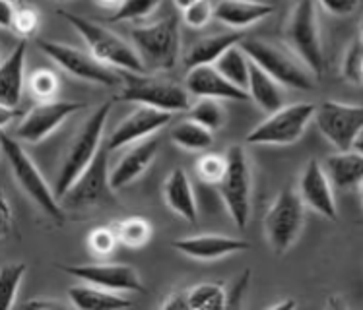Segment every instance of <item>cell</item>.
<instances>
[{
	"label": "cell",
	"instance_id": "cell-1",
	"mask_svg": "<svg viewBox=\"0 0 363 310\" xmlns=\"http://www.w3.org/2000/svg\"><path fill=\"white\" fill-rule=\"evenodd\" d=\"M109 109H111L109 101H105L97 109H94V113L84 120L82 128L70 142L67 154L60 161L55 186H52L55 196L59 198V202L65 198V194L72 188L76 180L88 171L97 154L101 151V138H104L105 125L109 118Z\"/></svg>",
	"mask_w": 363,
	"mask_h": 310
},
{
	"label": "cell",
	"instance_id": "cell-2",
	"mask_svg": "<svg viewBox=\"0 0 363 310\" xmlns=\"http://www.w3.org/2000/svg\"><path fill=\"white\" fill-rule=\"evenodd\" d=\"M59 14L78 31V35L84 39V43L88 45L89 54L99 60L101 64L119 68L125 74H146V67L142 64L138 52L134 51L133 45L126 43L125 39L119 38L117 33H113L107 28L91 22L84 16L72 14L68 10H60Z\"/></svg>",
	"mask_w": 363,
	"mask_h": 310
},
{
	"label": "cell",
	"instance_id": "cell-3",
	"mask_svg": "<svg viewBox=\"0 0 363 310\" xmlns=\"http://www.w3.org/2000/svg\"><path fill=\"white\" fill-rule=\"evenodd\" d=\"M0 144H2L4 159L10 165V171H12V177L18 183V186L26 193V196L43 214H47L52 219H57V222H62L65 219L62 204L55 196V190L47 185V180L41 175V171L38 169V165L33 163V159L28 155V151L23 149L22 144L16 140V138H12L6 130H2V140H0Z\"/></svg>",
	"mask_w": 363,
	"mask_h": 310
},
{
	"label": "cell",
	"instance_id": "cell-4",
	"mask_svg": "<svg viewBox=\"0 0 363 310\" xmlns=\"http://www.w3.org/2000/svg\"><path fill=\"white\" fill-rule=\"evenodd\" d=\"M317 10H319V4L309 2V0L297 2L296 6L291 8L288 23H286V45L289 51L309 68V72L315 78H320L325 72L326 60Z\"/></svg>",
	"mask_w": 363,
	"mask_h": 310
},
{
	"label": "cell",
	"instance_id": "cell-5",
	"mask_svg": "<svg viewBox=\"0 0 363 310\" xmlns=\"http://www.w3.org/2000/svg\"><path fill=\"white\" fill-rule=\"evenodd\" d=\"M133 47L138 52L146 72H169L181 52V33L177 18H163L156 23L133 30Z\"/></svg>",
	"mask_w": 363,
	"mask_h": 310
},
{
	"label": "cell",
	"instance_id": "cell-6",
	"mask_svg": "<svg viewBox=\"0 0 363 310\" xmlns=\"http://www.w3.org/2000/svg\"><path fill=\"white\" fill-rule=\"evenodd\" d=\"M241 49L249 54L252 64L264 70L282 88L309 91L315 86L309 68L305 67L288 47H278L276 43L262 41V39H245Z\"/></svg>",
	"mask_w": 363,
	"mask_h": 310
},
{
	"label": "cell",
	"instance_id": "cell-7",
	"mask_svg": "<svg viewBox=\"0 0 363 310\" xmlns=\"http://www.w3.org/2000/svg\"><path fill=\"white\" fill-rule=\"evenodd\" d=\"M121 99L126 103H136L138 107H150L169 115L189 111L194 103L193 96L186 91L185 86L162 78L136 74H125Z\"/></svg>",
	"mask_w": 363,
	"mask_h": 310
},
{
	"label": "cell",
	"instance_id": "cell-8",
	"mask_svg": "<svg viewBox=\"0 0 363 310\" xmlns=\"http://www.w3.org/2000/svg\"><path fill=\"white\" fill-rule=\"evenodd\" d=\"M225 159H228V169L218 185V193L230 214L231 222L235 223L239 229H245L251 219V163L243 146H231L225 154Z\"/></svg>",
	"mask_w": 363,
	"mask_h": 310
},
{
	"label": "cell",
	"instance_id": "cell-9",
	"mask_svg": "<svg viewBox=\"0 0 363 310\" xmlns=\"http://www.w3.org/2000/svg\"><path fill=\"white\" fill-rule=\"evenodd\" d=\"M305 204L294 188H284L268 207L262 229L274 254L282 256L294 246L305 225Z\"/></svg>",
	"mask_w": 363,
	"mask_h": 310
},
{
	"label": "cell",
	"instance_id": "cell-10",
	"mask_svg": "<svg viewBox=\"0 0 363 310\" xmlns=\"http://www.w3.org/2000/svg\"><path fill=\"white\" fill-rule=\"evenodd\" d=\"M317 105L299 101L284 105L280 111L268 115L260 125L247 134L245 140L252 146H289L296 144L315 120Z\"/></svg>",
	"mask_w": 363,
	"mask_h": 310
},
{
	"label": "cell",
	"instance_id": "cell-11",
	"mask_svg": "<svg viewBox=\"0 0 363 310\" xmlns=\"http://www.w3.org/2000/svg\"><path fill=\"white\" fill-rule=\"evenodd\" d=\"M315 125L338 151H354L363 136V105L326 99L317 105Z\"/></svg>",
	"mask_w": 363,
	"mask_h": 310
},
{
	"label": "cell",
	"instance_id": "cell-12",
	"mask_svg": "<svg viewBox=\"0 0 363 310\" xmlns=\"http://www.w3.org/2000/svg\"><path fill=\"white\" fill-rule=\"evenodd\" d=\"M38 45L41 52H45L57 67L62 68L72 78L97 84L104 88H113L125 81V72H117L115 68L105 67L89 52L80 51L70 45L57 43V41H45V39H39Z\"/></svg>",
	"mask_w": 363,
	"mask_h": 310
},
{
	"label": "cell",
	"instance_id": "cell-13",
	"mask_svg": "<svg viewBox=\"0 0 363 310\" xmlns=\"http://www.w3.org/2000/svg\"><path fill=\"white\" fill-rule=\"evenodd\" d=\"M111 169H109V149L101 148L88 171L76 180L72 188L60 200L62 206L68 207H91L105 204L113 198Z\"/></svg>",
	"mask_w": 363,
	"mask_h": 310
},
{
	"label": "cell",
	"instance_id": "cell-14",
	"mask_svg": "<svg viewBox=\"0 0 363 310\" xmlns=\"http://www.w3.org/2000/svg\"><path fill=\"white\" fill-rule=\"evenodd\" d=\"M84 107H86V103H76V101L38 103L18 120V125L14 128V138L18 142L39 144L47 136H51L65 120H68L74 113H78Z\"/></svg>",
	"mask_w": 363,
	"mask_h": 310
},
{
	"label": "cell",
	"instance_id": "cell-15",
	"mask_svg": "<svg viewBox=\"0 0 363 310\" xmlns=\"http://www.w3.org/2000/svg\"><path fill=\"white\" fill-rule=\"evenodd\" d=\"M60 270L80 280L82 283H88V285L105 289L111 293H119V295L146 291L140 273L126 264H80V266L72 264V266H60Z\"/></svg>",
	"mask_w": 363,
	"mask_h": 310
},
{
	"label": "cell",
	"instance_id": "cell-16",
	"mask_svg": "<svg viewBox=\"0 0 363 310\" xmlns=\"http://www.w3.org/2000/svg\"><path fill=\"white\" fill-rule=\"evenodd\" d=\"M173 115L169 113L157 111V109H150V107H136L130 115H126L119 125L115 126V130L107 140V149L109 151H117L121 148H130L134 144L142 140L152 138L157 130H162L163 126L171 122Z\"/></svg>",
	"mask_w": 363,
	"mask_h": 310
},
{
	"label": "cell",
	"instance_id": "cell-17",
	"mask_svg": "<svg viewBox=\"0 0 363 310\" xmlns=\"http://www.w3.org/2000/svg\"><path fill=\"white\" fill-rule=\"evenodd\" d=\"M297 194L303 200L305 207L313 209L315 214L323 215L326 219L334 222L338 217V207L334 198V186L326 175L325 167L320 161L311 159L305 165L303 173L299 177Z\"/></svg>",
	"mask_w": 363,
	"mask_h": 310
},
{
	"label": "cell",
	"instance_id": "cell-18",
	"mask_svg": "<svg viewBox=\"0 0 363 310\" xmlns=\"http://www.w3.org/2000/svg\"><path fill=\"white\" fill-rule=\"evenodd\" d=\"M249 246L251 244L243 239L225 235H194L173 241L175 251L185 254L186 258L199 260V262H216V260L247 251Z\"/></svg>",
	"mask_w": 363,
	"mask_h": 310
},
{
	"label": "cell",
	"instance_id": "cell-19",
	"mask_svg": "<svg viewBox=\"0 0 363 310\" xmlns=\"http://www.w3.org/2000/svg\"><path fill=\"white\" fill-rule=\"evenodd\" d=\"M185 88L194 99H216V101H247L249 93L235 88L223 78L216 67H199L186 70Z\"/></svg>",
	"mask_w": 363,
	"mask_h": 310
},
{
	"label": "cell",
	"instance_id": "cell-20",
	"mask_svg": "<svg viewBox=\"0 0 363 310\" xmlns=\"http://www.w3.org/2000/svg\"><path fill=\"white\" fill-rule=\"evenodd\" d=\"M160 148H162V140L157 136H152L148 140L138 142L126 149L111 169L113 190H121L125 186L133 185L134 180H138L156 159Z\"/></svg>",
	"mask_w": 363,
	"mask_h": 310
},
{
	"label": "cell",
	"instance_id": "cell-21",
	"mask_svg": "<svg viewBox=\"0 0 363 310\" xmlns=\"http://www.w3.org/2000/svg\"><path fill=\"white\" fill-rule=\"evenodd\" d=\"M26 54L28 39H22L0 67V107L14 111L22 101L26 86Z\"/></svg>",
	"mask_w": 363,
	"mask_h": 310
},
{
	"label": "cell",
	"instance_id": "cell-22",
	"mask_svg": "<svg viewBox=\"0 0 363 310\" xmlns=\"http://www.w3.org/2000/svg\"><path fill=\"white\" fill-rule=\"evenodd\" d=\"M245 39L247 38L243 31H225V33H214V35H206L194 41L185 54L186 70L199 67H214L216 62L222 59V54L243 43Z\"/></svg>",
	"mask_w": 363,
	"mask_h": 310
},
{
	"label": "cell",
	"instance_id": "cell-23",
	"mask_svg": "<svg viewBox=\"0 0 363 310\" xmlns=\"http://www.w3.org/2000/svg\"><path fill=\"white\" fill-rule=\"evenodd\" d=\"M163 198L171 212H175L185 222L196 223L199 219V204L194 196L191 178L183 169H173L163 183Z\"/></svg>",
	"mask_w": 363,
	"mask_h": 310
},
{
	"label": "cell",
	"instance_id": "cell-24",
	"mask_svg": "<svg viewBox=\"0 0 363 310\" xmlns=\"http://www.w3.org/2000/svg\"><path fill=\"white\" fill-rule=\"evenodd\" d=\"M272 12H274V4L223 0L220 4H216L214 18L223 25L231 28V31H241L268 18Z\"/></svg>",
	"mask_w": 363,
	"mask_h": 310
},
{
	"label": "cell",
	"instance_id": "cell-25",
	"mask_svg": "<svg viewBox=\"0 0 363 310\" xmlns=\"http://www.w3.org/2000/svg\"><path fill=\"white\" fill-rule=\"evenodd\" d=\"M68 299L76 310H126L133 306V301L125 295L94 287L88 283H76L68 287Z\"/></svg>",
	"mask_w": 363,
	"mask_h": 310
},
{
	"label": "cell",
	"instance_id": "cell-26",
	"mask_svg": "<svg viewBox=\"0 0 363 310\" xmlns=\"http://www.w3.org/2000/svg\"><path fill=\"white\" fill-rule=\"evenodd\" d=\"M325 171L330 183L340 190H352L363 185V154L362 151H338L325 163Z\"/></svg>",
	"mask_w": 363,
	"mask_h": 310
},
{
	"label": "cell",
	"instance_id": "cell-27",
	"mask_svg": "<svg viewBox=\"0 0 363 310\" xmlns=\"http://www.w3.org/2000/svg\"><path fill=\"white\" fill-rule=\"evenodd\" d=\"M247 93H249V99H252V103L257 105L260 111L268 113V115L280 111L284 107L282 86L276 80H272L264 70H260L257 64L251 67V78H249Z\"/></svg>",
	"mask_w": 363,
	"mask_h": 310
},
{
	"label": "cell",
	"instance_id": "cell-28",
	"mask_svg": "<svg viewBox=\"0 0 363 310\" xmlns=\"http://www.w3.org/2000/svg\"><path fill=\"white\" fill-rule=\"evenodd\" d=\"M189 310H228L230 309V295L225 293L222 283L204 281L185 291Z\"/></svg>",
	"mask_w": 363,
	"mask_h": 310
},
{
	"label": "cell",
	"instance_id": "cell-29",
	"mask_svg": "<svg viewBox=\"0 0 363 310\" xmlns=\"http://www.w3.org/2000/svg\"><path fill=\"white\" fill-rule=\"evenodd\" d=\"M214 67L235 88L247 91V88H249V78H251L252 62L249 59V54L241 49V45L233 47L225 54H222V59L218 60Z\"/></svg>",
	"mask_w": 363,
	"mask_h": 310
},
{
	"label": "cell",
	"instance_id": "cell-30",
	"mask_svg": "<svg viewBox=\"0 0 363 310\" xmlns=\"http://www.w3.org/2000/svg\"><path fill=\"white\" fill-rule=\"evenodd\" d=\"M171 140L175 146L186 149V151H206L214 144V132H210L208 128L186 118L173 126Z\"/></svg>",
	"mask_w": 363,
	"mask_h": 310
},
{
	"label": "cell",
	"instance_id": "cell-31",
	"mask_svg": "<svg viewBox=\"0 0 363 310\" xmlns=\"http://www.w3.org/2000/svg\"><path fill=\"white\" fill-rule=\"evenodd\" d=\"M186 118L208 128L210 132H216V130H220L225 125V109H223L222 101L196 99L191 105V109L186 111Z\"/></svg>",
	"mask_w": 363,
	"mask_h": 310
},
{
	"label": "cell",
	"instance_id": "cell-32",
	"mask_svg": "<svg viewBox=\"0 0 363 310\" xmlns=\"http://www.w3.org/2000/svg\"><path fill=\"white\" fill-rule=\"evenodd\" d=\"M115 231H117L119 243L126 248H133V251L146 246L152 239V225L144 217H136V215L121 222L115 227Z\"/></svg>",
	"mask_w": 363,
	"mask_h": 310
},
{
	"label": "cell",
	"instance_id": "cell-33",
	"mask_svg": "<svg viewBox=\"0 0 363 310\" xmlns=\"http://www.w3.org/2000/svg\"><path fill=\"white\" fill-rule=\"evenodd\" d=\"M28 273V266L23 262H8L0 270V283H2V310H12L16 306L18 291Z\"/></svg>",
	"mask_w": 363,
	"mask_h": 310
},
{
	"label": "cell",
	"instance_id": "cell-34",
	"mask_svg": "<svg viewBox=\"0 0 363 310\" xmlns=\"http://www.w3.org/2000/svg\"><path fill=\"white\" fill-rule=\"evenodd\" d=\"M160 8V2L154 0H126V2H117L115 8L107 14L109 22H130V20H142L148 18L152 12Z\"/></svg>",
	"mask_w": 363,
	"mask_h": 310
},
{
	"label": "cell",
	"instance_id": "cell-35",
	"mask_svg": "<svg viewBox=\"0 0 363 310\" xmlns=\"http://www.w3.org/2000/svg\"><path fill=\"white\" fill-rule=\"evenodd\" d=\"M59 88L60 81L57 78V74L51 72V70H47V68L35 70L30 76V80H28V89H30V93L38 99L39 103L52 101V97L57 96Z\"/></svg>",
	"mask_w": 363,
	"mask_h": 310
},
{
	"label": "cell",
	"instance_id": "cell-36",
	"mask_svg": "<svg viewBox=\"0 0 363 310\" xmlns=\"http://www.w3.org/2000/svg\"><path fill=\"white\" fill-rule=\"evenodd\" d=\"M225 169H228V159L225 155L220 154H204L196 163V175L206 185H220Z\"/></svg>",
	"mask_w": 363,
	"mask_h": 310
},
{
	"label": "cell",
	"instance_id": "cell-37",
	"mask_svg": "<svg viewBox=\"0 0 363 310\" xmlns=\"http://www.w3.org/2000/svg\"><path fill=\"white\" fill-rule=\"evenodd\" d=\"M181 16L189 28L193 30H202L212 18H214V4H210L206 0H194V2H179Z\"/></svg>",
	"mask_w": 363,
	"mask_h": 310
},
{
	"label": "cell",
	"instance_id": "cell-38",
	"mask_svg": "<svg viewBox=\"0 0 363 310\" xmlns=\"http://www.w3.org/2000/svg\"><path fill=\"white\" fill-rule=\"evenodd\" d=\"M117 244H119V239H117V231L113 227H97L88 236V248L97 256L111 254Z\"/></svg>",
	"mask_w": 363,
	"mask_h": 310
},
{
	"label": "cell",
	"instance_id": "cell-39",
	"mask_svg": "<svg viewBox=\"0 0 363 310\" xmlns=\"http://www.w3.org/2000/svg\"><path fill=\"white\" fill-rule=\"evenodd\" d=\"M39 28V14L35 8L23 6V4H18L16 6V16H14V25H12V31L22 35L23 39L33 35Z\"/></svg>",
	"mask_w": 363,
	"mask_h": 310
},
{
	"label": "cell",
	"instance_id": "cell-40",
	"mask_svg": "<svg viewBox=\"0 0 363 310\" xmlns=\"http://www.w3.org/2000/svg\"><path fill=\"white\" fill-rule=\"evenodd\" d=\"M344 76L354 84H363V39L350 47L344 60Z\"/></svg>",
	"mask_w": 363,
	"mask_h": 310
},
{
	"label": "cell",
	"instance_id": "cell-41",
	"mask_svg": "<svg viewBox=\"0 0 363 310\" xmlns=\"http://www.w3.org/2000/svg\"><path fill=\"white\" fill-rule=\"evenodd\" d=\"M319 6L336 18H346V16L354 14L359 4L352 2V0H326V2H320Z\"/></svg>",
	"mask_w": 363,
	"mask_h": 310
},
{
	"label": "cell",
	"instance_id": "cell-42",
	"mask_svg": "<svg viewBox=\"0 0 363 310\" xmlns=\"http://www.w3.org/2000/svg\"><path fill=\"white\" fill-rule=\"evenodd\" d=\"M20 310H68L67 306L59 301H52V299H33L28 301Z\"/></svg>",
	"mask_w": 363,
	"mask_h": 310
},
{
	"label": "cell",
	"instance_id": "cell-43",
	"mask_svg": "<svg viewBox=\"0 0 363 310\" xmlns=\"http://www.w3.org/2000/svg\"><path fill=\"white\" fill-rule=\"evenodd\" d=\"M16 6H18V4H12V2H8V0H2V2H0V25H2L4 30H12V25H14Z\"/></svg>",
	"mask_w": 363,
	"mask_h": 310
},
{
	"label": "cell",
	"instance_id": "cell-44",
	"mask_svg": "<svg viewBox=\"0 0 363 310\" xmlns=\"http://www.w3.org/2000/svg\"><path fill=\"white\" fill-rule=\"evenodd\" d=\"M12 231V207L6 196H2V239H6Z\"/></svg>",
	"mask_w": 363,
	"mask_h": 310
},
{
	"label": "cell",
	"instance_id": "cell-45",
	"mask_svg": "<svg viewBox=\"0 0 363 310\" xmlns=\"http://www.w3.org/2000/svg\"><path fill=\"white\" fill-rule=\"evenodd\" d=\"M326 310H348V306L340 295H330L326 301Z\"/></svg>",
	"mask_w": 363,
	"mask_h": 310
},
{
	"label": "cell",
	"instance_id": "cell-46",
	"mask_svg": "<svg viewBox=\"0 0 363 310\" xmlns=\"http://www.w3.org/2000/svg\"><path fill=\"white\" fill-rule=\"evenodd\" d=\"M297 309V303L294 299H284L280 303L272 304L268 310H296Z\"/></svg>",
	"mask_w": 363,
	"mask_h": 310
},
{
	"label": "cell",
	"instance_id": "cell-47",
	"mask_svg": "<svg viewBox=\"0 0 363 310\" xmlns=\"http://www.w3.org/2000/svg\"><path fill=\"white\" fill-rule=\"evenodd\" d=\"M356 149H357V151H362V154H363V136H362V138H359V142H357Z\"/></svg>",
	"mask_w": 363,
	"mask_h": 310
},
{
	"label": "cell",
	"instance_id": "cell-48",
	"mask_svg": "<svg viewBox=\"0 0 363 310\" xmlns=\"http://www.w3.org/2000/svg\"><path fill=\"white\" fill-rule=\"evenodd\" d=\"M362 39H363V18H362Z\"/></svg>",
	"mask_w": 363,
	"mask_h": 310
},
{
	"label": "cell",
	"instance_id": "cell-49",
	"mask_svg": "<svg viewBox=\"0 0 363 310\" xmlns=\"http://www.w3.org/2000/svg\"><path fill=\"white\" fill-rule=\"evenodd\" d=\"M359 188H362V200H363V185H362V186H359Z\"/></svg>",
	"mask_w": 363,
	"mask_h": 310
},
{
	"label": "cell",
	"instance_id": "cell-50",
	"mask_svg": "<svg viewBox=\"0 0 363 310\" xmlns=\"http://www.w3.org/2000/svg\"><path fill=\"white\" fill-rule=\"evenodd\" d=\"M228 310H230V309H228Z\"/></svg>",
	"mask_w": 363,
	"mask_h": 310
}]
</instances>
